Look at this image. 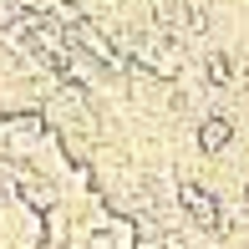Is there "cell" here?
<instances>
[{"mask_svg": "<svg viewBox=\"0 0 249 249\" xmlns=\"http://www.w3.org/2000/svg\"><path fill=\"white\" fill-rule=\"evenodd\" d=\"M229 138H234V122H229V117H209V122L198 127V148H203V153H224V148H229Z\"/></svg>", "mask_w": 249, "mask_h": 249, "instance_id": "7a4b0ae2", "label": "cell"}, {"mask_svg": "<svg viewBox=\"0 0 249 249\" xmlns=\"http://www.w3.org/2000/svg\"><path fill=\"white\" fill-rule=\"evenodd\" d=\"M203 71H209V82H213V87L234 82V61H229V56H224V51H213L209 61H203Z\"/></svg>", "mask_w": 249, "mask_h": 249, "instance_id": "3957f363", "label": "cell"}, {"mask_svg": "<svg viewBox=\"0 0 249 249\" xmlns=\"http://www.w3.org/2000/svg\"><path fill=\"white\" fill-rule=\"evenodd\" d=\"M46 5H56V0H46Z\"/></svg>", "mask_w": 249, "mask_h": 249, "instance_id": "277c9868", "label": "cell"}, {"mask_svg": "<svg viewBox=\"0 0 249 249\" xmlns=\"http://www.w3.org/2000/svg\"><path fill=\"white\" fill-rule=\"evenodd\" d=\"M178 203H183V209L198 219V229H219V203L203 194L198 183H183V188H178Z\"/></svg>", "mask_w": 249, "mask_h": 249, "instance_id": "6da1fadb", "label": "cell"}]
</instances>
